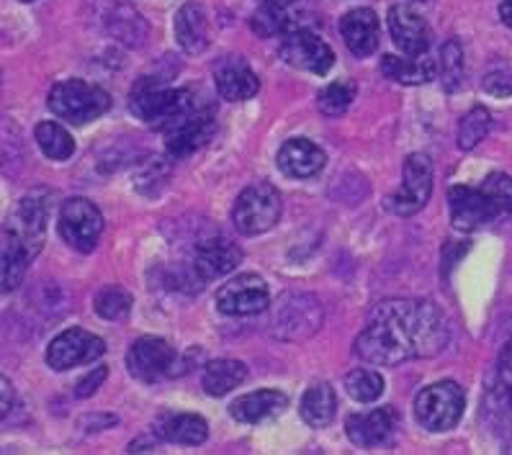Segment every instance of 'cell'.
Masks as SVG:
<instances>
[{
  "label": "cell",
  "mask_w": 512,
  "mask_h": 455,
  "mask_svg": "<svg viewBox=\"0 0 512 455\" xmlns=\"http://www.w3.org/2000/svg\"><path fill=\"white\" fill-rule=\"evenodd\" d=\"M448 319L428 299H386L374 306L366 330L358 335V358L376 366L433 358L448 345Z\"/></svg>",
  "instance_id": "1"
},
{
  "label": "cell",
  "mask_w": 512,
  "mask_h": 455,
  "mask_svg": "<svg viewBox=\"0 0 512 455\" xmlns=\"http://www.w3.org/2000/svg\"><path fill=\"white\" fill-rule=\"evenodd\" d=\"M49 222V196L34 191L19 201L3 227V291H16L44 247Z\"/></svg>",
  "instance_id": "2"
},
{
  "label": "cell",
  "mask_w": 512,
  "mask_h": 455,
  "mask_svg": "<svg viewBox=\"0 0 512 455\" xmlns=\"http://www.w3.org/2000/svg\"><path fill=\"white\" fill-rule=\"evenodd\" d=\"M204 103H199L196 93L188 88H168L165 78L157 75H145L134 83L132 93H129V111L137 119L147 121L155 126L157 132L168 134L178 124L196 114Z\"/></svg>",
  "instance_id": "3"
},
{
  "label": "cell",
  "mask_w": 512,
  "mask_h": 455,
  "mask_svg": "<svg viewBox=\"0 0 512 455\" xmlns=\"http://www.w3.org/2000/svg\"><path fill=\"white\" fill-rule=\"evenodd\" d=\"M49 111L60 116L62 121H70L75 126H83L88 121H96L111 108V96L103 88L85 80H62L49 90Z\"/></svg>",
  "instance_id": "4"
},
{
  "label": "cell",
  "mask_w": 512,
  "mask_h": 455,
  "mask_svg": "<svg viewBox=\"0 0 512 455\" xmlns=\"http://www.w3.org/2000/svg\"><path fill=\"white\" fill-rule=\"evenodd\" d=\"M466 409L464 389L453 381L422 389L415 399V417L428 432H448L461 422Z\"/></svg>",
  "instance_id": "5"
},
{
  "label": "cell",
  "mask_w": 512,
  "mask_h": 455,
  "mask_svg": "<svg viewBox=\"0 0 512 455\" xmlns=\"http://www.w3.org/2000/svg\"><path fill=\"white\" fill-rule=\"evenodd\" d=\"M281 219V193L271 183H253L237 196L232 209L235 229L245 237H258Z\"/></svg>",
  "instance_id": "6"
},
{
  "label": "cell",
  "mask_w": 512,
  "mask_h": 455,
  "mask_svg": "<svg viewBox=\"0 0 512 455\" xmlns=\"http://www.w3.org/2000/svg\"><path fill=\"white\" fill-rule=\"evenodd\" d=\"M271 327L273 335L281 340H307L322 327L320 299L302 291H289L276 301Z\"/></svg>",
  "instance_id": "7"
},
{
  "label": "cell",
  "mask_w": 512,
  "mask_h": 455,
  "mask_svg": "<svg viewBox=\"0 0 512 455\" xmlns=\"http://www.w3.org/2000/svg\"><path fill=\"white\" fill-rule=\"evenodd\" d=\"M91 21L116 42L139 49L147 42V21L127 0H85Z\"/></svg>",
  "instance_id": "8"
},
{
  "label": "cell",
  "mask_w": 512,
  "mask_h": 455,
  "mask_svg": "<svg viewBox=\"0 0 512 455\" xmlns=\"http://www.w3.org/2000/svg\"><path fill=\"white\" fill-rule=\"evenodd\" d=\"M433 193V160L422 152H415L404 160L402 188L392 196H386V211L394 216H412L428 204Z\"/></svg>",
  "instance_id": "9"
},
{
  "label": "cell",
  "mask_w": 512,
  "mask_h": 455,
  "mask_svg": "<svg viewBox=\"0 0 512 455\" xmlns=\"http://www.w3.org/2000/svg\"><path fill=\"white\" fill-rule=\"evenodd\" d=\"M60 237L78 252L96 250L103 232V216L88 198H70L60 211Z\"/></svg>",
  "instance_id": "10"
},
{
  "label": "cell",
  "mask_w": 512,
  "mask_h": 455,
  "mask_svg": "<svg viewBox=\"0 0 512 455\" xmlns=\"http://www.w3.org/2000/svg\"><path fill=\"white\" fill-rule=\"evenodd\" d=\"M271 304L266 281L255 273H242L217 291V306L222 314L229 317H253L266 312Z\"/></svg>",
  "instance_id": "11"
},
{
  "label": "cell",
  "mask_w": 512,
  "mask_h": 455,
  "mask_svg": "<svg viewBox=\"0 0 512 455\" xmlns=\"http://www.w3.org/2000/svg\"><path fill=\"white\" fill-rule=\"evenodd\" d=\"M103 353H106V342L101 337L80 327H70L49 342L47 363L52 371H70V368L101 358Z\"/></svg>",
  "instance_id": "12"
},
{
  "label": "cell",
  "mask_w": 512,
  "mask_h": 455,
  "mask_svg": "<svg viewBox=\"0 0 512 455\" xmlns=\"http://www.w3.org/2000/svg\"><path fill=\"white\" fill-rule=\"evenodd\" d=\"M448 209H451V224L461 232H474L492 224L494 219H502L492 196L482 186H453L448 191Z\"/></svg>",
  "instance_id": "13"
},
{
  "label": "cell",
  "mask_w": 512,
  "mask_h": 455,
  "mask_svg": "<svg viewBox=\"0 0 512 455\" xmlns=\"http://www.w3.org/2000/svg\"><path fill=\"white\" fill-rule=\"evenodd\" d=\"M278 52L286 60V65L314 72V75H325L335 65L332 49L322 42L320 36L307 29H291L289 34L281 36Z\"/></svg>",
  "instance_id": "14"
},
{
  "label": "cell",
  "mask_w": 512,
  "mask_h": 455,
  "mask_svg": "<svg viewBox=\"0 0 512 455\" xmlns=\"http://www.w3.org/2000/svg\"><path fill=\"white\" fill-rule=\"evenodd\" d=\"M487 417L507 443H512V340L497 358V373L487 394Z\"/></svg>",
  "instance_id": "15"
},
{
  "label": "cell",
  "mask_w": 512,
  "mask_h": 455,
  "mask_svg": "<svg viewBox=\"0 0 512 455\" xmlns=\"http://www.w3.org/2000/svg\"><path fill=\"white\" fill-rule=\"evenodd\" d=\"M242 263L240 247L232 245L224 237H211V240L199 242V247L193 250V263H191V276L193 281L204 286V283L222 278Z\"/></svg>",
  "instance_id": "16"
},
{
  "label": "cell",
  "mask_w": 512,
  "mask_h": 455,
  "mask_svg": "<svg viewBox=\"0 0 512 455\" xmlns=\"http://www.w3.org/2000/svg\"><path fill=\"white\" fill-rule=\"evenodd\" d=\"M175 366V350L160 337H139L127 353V368L139 381H160Z\"/></svg>",
  "instance_id": "17"
},
{
  "label": "cell",
  "mask_w": 512,
  "mask_h": 455,
  "mask_svg": "<svg viewBox=\"0 0 512 455\" xmlns=\"http://www.w3.org/2000/svg\"><path fill=\"white\" fill-rule=\"evenodd\" d=\"M399 427V417L394 407H381L366 414H350L345 422L348 438L353 445L361 448H379L392 440V435Z\"/></svg>",
  "instance_id": "18"
},
{
  "label": "cell",
  "mask_w": 512,
  "mask_h": 455,
  "mask_svg": "<svg viewBox=\"0 0 512 455\" xmlns=\"http://www.w3.org/2000/svg\"><path fill=\"white\" fill-rule=\"evenodd\" d=\"M389 31H392L394 44H397L402 54L422 57V54L428 52V24H425V18H422L415 8L407 6V3H399V6L389 8Z\"/></svg>",
  "instance_id": "19"
},
{
  "label": "cell",
  "mask_w": 512,
  "mask_h": 455,
  "mask_svg": "<svg viewBox=\"0 0 512 455\" xmlns=\"http://www.w3.org/2000/svg\"><path fill=\"white\" fill-rule=\"evenodd\" d=\"M214 132H217L214 111H211V106H201L196 114H191L183 124H178L165 134V147L173 157H186L191 152L201 150L214 137Z\"/></svg>",
  "instance_id": "20"
},
{
  "label": "cell",
  "mask_w": 512,
  "mask_h": 455,
  "mask_svg": "<svg viewBox=\"0 0 512 455\" xmlns=\"http://www.w3.org/2000/svg\"><path fill=\"white\" fill-rule=\"evenodd\" d=\"M343 42L356 57H368L379 49V18L371 8H356L348 11L340 21Z\"/></svg>",
  "instance_id": "21"
},
{
  "label": "cell",
  "mask_w": 512,
  "mask_h": 455,
  "mask_svg": "<svg viewBox=\"0 0 512 455\" xmlns=\"http://www.w3.org/2000/svg\"><path fill=\"white\" fill-rule=\"evenodd\" d=\"M276 162L281 173H286L289 178H314L317 173H322L327 157L309 139H289L278 150Z\"/></svg>",
  "instance_id": "22"
},
{
  "label": "cell",
  "mask_w": 512,
  "mask_h": 455,
  "mask_svg": "<svg viewBox=\"0 0 512 455\" xmlns=\"http://www.w3.org/2000/svg\"><path fill=\"white\" fill-rule=\"evenodd\" d=\"M214 80H217L219 96L232 103L250 101L260 90L258 75L247 67V62L237 60V57L235 60L229 57V60L219 62L217 72H214Z\"/></svg>",
  "instance_id": "23"
},
{
  "label": "cell",
  "mask_w": 512,
  "mask_h": 455,
  "mask_svg": "<svg viewBox=\"0 0 512 455\" xmlns=\"http://www.w3.org/2000/svg\"><path fill=\"white\" fill-rule=\"evenodd\" d=\"M155 435L165 443L178 445H201L209 438V425L199 414L188 412H165L157 417Z\"/></svg>",
  "instance_id": "24"
},
{
  "label": "cell",
  "mask_w": 512,
  "mask_h": 455,
  "mask_svg": "<svg viewBox=\"0 0 512 455\" xmlns=\"http://www.w3.org/2000/svg\"><path fill=\"white\" fill-rule=\"evenodd\" d=\"M175 39L186 54H201L209 47V16L201 3H186L175 13Z\"/></svg>",
  "instance_id": "25"
},
{
  "label": "cell",
  "mask_w": 512,
  "mask_h": 455,
  "mask_svg": "<svg viewBox=\"0 0 512 455\" xmlns=\"http://www.w3.org/2000/svg\"><path fill=\"white\" fill-rule=\"evenodd\" d=\"M289 404L286 394L276 389H260L255 394H245L240 399L232 402L229 414L235 417L237 422H245V425H255V422H263L268 417H276L281 414Z\"/></svg>",
  "instance_id": "26"
},
{
  "label": "cell",
  "mask_w": 512,
  "mask_h": 455,
  "mask_svg": "<svg viewBox=\"0 0 512 455\" xmlns=\"http://www.w3.org/2000/svg\"><path fill=\"white\" fill-rule=\"evenodd\" d=\"M381 72H384V78L394 80V83L402 85H422L435 80L438 75V65L428 57H394V54H386L384 60H381Z\"/></svg>",
  "instance_id": "27"
},
{
  "label": "cell",
  "mask_w": 512,
  "mask_h": 455,
  "mask_svg": "<svg viewBox=\"0 0 512 455\" xmlns=\"http://www.w3.org/2000/svg\"><path fill=\"white\" fill-rule=\"evenodd\" d=\"M299 412H302V420L307 422L309 427H322L330 425L335 420V412H338V396H335V389L325 381L320 384H312L302 396V404H299Z\"/></svg>",
  "instance_id": "28"
},
{
  "label": "cell",
  "mask_w": 512,
  "mask_h": 455,
  "mask_svg": "<svg viewBox=\"0 0 512 455\" xmlns=\"http://www.w3.org/2000/svg\"><path fill=\"white\" fill-rule=\"evenodd\" d=\"M247 378V368L240 360H214L209 363L201 378V386L209 396H227Z\"/></svg>",
  "instance_id": "29"
},
{
  "label": "cell",
  "mask_w": 512,
  "mask_h": 455,
  "mask_svg": "<svg viewBox=\"0 0 512 455\" xmlns=\"http://www.w3.org/2000/svg\"><path fill=\"white\" fill-rule=\"evenodd\" d=\"M34 139H37L39 150L49 157V160H70L75 155V139L70 137L65 126L57 121H42L34 129Z\"/></svg>",
  "instance_id": "30"
},
{
  "label": "cell",
  "mask_w": 512,
  "mask_h": 455,
  "mask_svg": "<svg viewBox=\"0 0 512 455\" xmlns=\"http://www.w3.org/2000/svg\"><path fill=\"white\" fill-rule=\"evenodd\" d=\"M345 389L356 402L371 404L384 394V378H381L379 371H371V368H356V371H350L345 376Z\"/></svg>",
  "instance_id": "31"
},
{
  "label": "cell",
  "mask_w": 512,
  "mask_h": 455,
  "mask_svg": "<svg viewBox=\"0 0 512 455\" xmlns=\"http://www.w3.org/2000/svg\"><path fill=\"white\" fill-rule=\"evenodd\" d=\"M438 72L448 93H456L458 88H464V49L456 39H448L440 49Z\"/></svg>",
  "instance_id": "32"
},
{
  "label": "cell",
  "mask_w": 512,
  "mask_h": 455,
  "mask_svg": "<svg viewBox=\"0 0 512 455\" xmlns=\"http://www.w3.org/2000/svg\"><path fill=\"white\" fill-rule=\"evenodd\" d=\"M358 85L353 80H338V83H330L320 96H317V108H320L325 116H340L348 111V106L356 101Z\"/></svg>",
  "instance_id": "33"
},
{
  "label": "cell",
  "mask_w": 512,
  "mask_h": 455,
  "mask_svg": "<svg viewBox=\"0 0 512 455\" xmlns=\"http://www.w3.org/2000/svg\"><path fill=\"white\" fill-rule=\"evenodd\" d=\"M489 126H492V119H489V111L482 106L471 108L469 114L461 119V124H458V150H474L476 144L482 142L484 137H487Z\"/></svg>",
  "instance_id": "34"
},
{
  "label": "cell",
  "mask_w": 512,
  "mask_h": 455,
  "mask_svg": "<svg viewBox=\"0 0 512 455\" xmlns=\"http://www.w3.org/2000/svg\"><path fill=\"white\" fill-rule=\"evenodd\" d=\"M253 31L263 39H273V36L289 34L294 26H291L289 16H286L284 6H271V3H263L258 13H253V21H250Z\"/></svg>",
  "instance_id": "35"
},
{
  "label": "cell",
  "mask_w": 512,
  "mask_h": 455,
  "mask_svg": "<svg viewBox=\"0 0 512 455\" xmlns=\"http://www.w3.org/2000/svg\"><path fill=\"white\" fill-rule=\"evenodd\" d=\"M93 306L101 319H121L132 309V294L121 286H103L96 294Z\"/></svg>",
  "instance_id": "36"
},
{
  "label": "cell",
  "mask_w": 512,
  "mask_h": 455,
  "mask_svg": "<svg viewBox=\"0 0 512 455\" xmlns=\"http://www.w3.org/2000/svg\"><path fill=\"white\" fill-rule=\"evenodd\" d=\"M482 188L489 193V196H492L494 206H497V211H500L502 219L512 214V178L510 175H502V173L487 175L482 183Z\"/></svg>",
  "instance_id": "37"
},
{
  "label": "cell",
  "mask_w": 512,
  "mask_h": 455,
  "mask_svg": "<svg viewBox=\"0 0 512 455\" xmlns=\"http://www.w3.org/2000/svg\"><path fill=\"white\" fill-rule=\"evenodd\" d=\"M482 88L487 90L489 96H497V98H507L512 96V72L507 67H494L484 75L482 80Z\"/></svg>",
  "instance_id": "38"
},
{
  "label": "cell",
  "mask_w": 512,
  "mask_h": 455,
  "mask_svg": "<svg viewBox=\"0 0 512 455\" xmlns=\"http://www.w3.org/2000/svg\"><path fill=\"white\" fill-rule=\"evenodd\" d=\"M106 376H109L106 366H98L93 368L91 373H85V376L78 381V386H75V396H78V399H88V396H93L98 389H101Z\"/></svg>",
  "instance_id": "39"
},
{
  "label": "cell",
  "mask_w": 512,
  "mask_h": 455,
  "mask_svg": "<svg viewBox=\"0 0 512 455\" xmlns=\"http://www.w3.org/2000/svg\"><path fill=\"white\" fill-rule=\"evenodd\" d=\"M116 422L119 420H116L114 414H85V417H80L78 430L101 432V430H109V427H114Z\"/></svg>",
  "instance_id": "40"
},
{
  "label": "cell",
  "mask_w": 512,
  "mask_h": 455,
  "mask_svg": "<svg viewBox=\"0 0 512 455\" xmlns=\"http://www.w3.org/2000/svg\"><path fill=\"white\" fill-rule=\"evenodd\" d=\"M0 384H3V402H0V409H3V417H6L13 407V386L8 384V378H3Z\"/></svg>",
  "instance_id": "41"
},
{
  "label": "cell",
  "mask_w": 512,
  "mask_h": 455,
  "mask_svg": "<svg viewBox=\"0 0 512 455\" xmlns=\"http://www.w3.org/2000/svg\"><path fill=\"white\" fill-rule=\"evenodd\" d=\"M500 16L507 26L512 29V0H502L500 3Z\"/></svg>",
  "instance_id": "42"
},
{
  "label": "cell",
  "mask_w": 512,
  "mask_h": 455,
  "mask_svg": "<svg viewBox=\"0 0 512 455\" xmlns=\"http://www.w3.org/2000/svg\"><path fill=\"white\" fill-rule=\"evenodd\" d=\"M263 3H271V6H291V3H296V0H263Z\"/></svg>",
  "instance_id": "43"
},
{
  "label": "cell",
  "mask_w": 512,
  "mask_h": 455,
  "mask_svg": "<svg viewBox=\"0 0 512 455\" xmlns=\"http://www.w3.org/2000/svg\"><path fill=\"white\" fill-rule=\"evenodd\" d=\"M21 3H34V0H21Z\"/></svg>",
  "instance_id": "44"
},
{
  "label": "cell",
  "mask_w": 512,
  "mask_h": 455,
  "mask_svg": "<svg viewBox=\"0 0 512 455\" xmlns=\"http://www.w3.org/2000/svg\"><path fill=\"white\" fill-rule=\"evenodd\" d=\"M420 3H425V0H420Z\"/></svg>",
  "instance_id": "45"
}]
</instances>
